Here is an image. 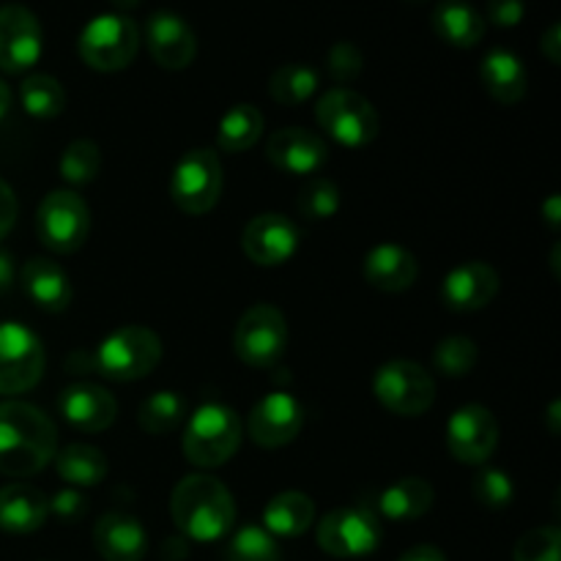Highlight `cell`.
<instances>
[{
  "instance_id": "obj_47",
  "label": "cell",
  "mask_w": 561,
  "mask_h": 561,
  "mask_svg": "<svg viewBox=\"0 0 561 561\" xmlns=\"http://www.w3.org/2000/svg\"><path fill=\"white\" fill-rule=\"evenodd\" d=\"M9 110H11V91H9V85L0 80V121L9 115Z\"/></svg>"
},
{
  "instance_id": "obj_44",
  "label": "cell",
  "mask_w": 561,
  "mask_h": 561,
  "mask_svg": "<svg viewBox=\"0 0 561 561\" xmlns=\"http://www.w3.org/2000/svg\"><path fill=\"white\" fill-rule=\"evenodd\" d=\"M540 47H542V53H546V58L551 60V64H559V60H561V31H559L557 22H553V25L546 31Z\"/></svg>"
},
{
  "instance_id": "obj_2",
  "label": "cell",
  "mask_w": 561,
  "mask_h": 561,
  "mask_svg": "<svg viewBox=\"0 0 561 561\" xmlns=\"http://www.w3.org/2000/svg\"><path fill=\"white\" fill-rule=\"evenodd\" d=\"M170 515L186 540L217 542L233 531L236 502L217 477L190 474L175 485Z\"/></svg>"
},
{
  "instance_id": "obj_17",
  "label": "cell",
  "mask_w": 561,
  "mask_h": 561,
  "mask_svg": "<svg viewBox=\"0 0 561 561\" xmlns=\"http://www.w3.org/2000/svg\"><path fill=\"white\" fill-rule=\"evenodd\" d=\"M146 44L151 58L162 69L181 71L192 66L197 55V38L190 22L173 11H153L146 22Z\"/></svg>"
},
{
  "instance_id": "obj_29",
  "label": "cell",
  "mask_w": 561,
  "mask_h": 561,
  "mask_svg": "<svg viewBox=\"0 0 561 561\" xmlns=\"http://www.w3.org/2000/svg\"><path fill=\"white\" fill-rule=\"evenodd\" d=\"M60 480L71 488H93L107 477V458L91 444H69L55 455Z\"/></svg>"
},
{
  "instance_id": "obj_40",
  "label": "cell",
  "mask_w": 561,
  "mask_h": 561,
  "mask_svg": "<svg viewBox=\"0 0 561 561\" xmlns=\"http://www.w3.org/2000/svg\"><path fill=\"white\" fill-rule=\"evenodd\" d=\"M329 75L334 77L337 82H351L362 75L365 69V58H362L359 47H354L351 42H340L334 44L332 53H329Z\"/></svg>"
},
{
  "instance_id": "obj_4",
  "label": "cell",
  "mask_w": 561,
  "mask_h": 561,
  "mask_svg": "<svg viewBox=\"0 0 561 561\" xmlns=\"http://www.w3.org/2000/svg\"><path fill=\"white\" fill-rule=\"evenodd\" d=\"M159 359H162L159 334L148 327L129 323V327L115 329L99 343L96 354H93V370L102 373L110 381L131 383L151 376Z\"/></svg>"
},
{
  "instance_id": "obj_24",
  "label": "cell",
  "mask_w": 561,
  "mask_h": 561,
  "mask_svg": "<svg viewBox=\"0 0 561 561\" xmlns=\"http://www.w3.org/2000/svg\"><path fill=\"white\" fill-rule=\"evenodd\" d=\"M433 502H436V491H433L431 482L422 480V477H400L398 482L378 493L370 507L378 518L403 524V520H416L431 513Z\"/></svg>"
},
{
  "instance_id": "obj_36",
  "label": "cell",
  "mask_w": 561,
  "mask_h": 561,
  "mask_svg": "<svg viewBox=\"0 0 561 561\" xmlns=\"http://www.w3.org/2000/svg\"><path fill=\"white\" fill-rule=\"evenodd\" d=\"M480 351H477L474 340L455 334V337H444L433 351V367L447 378H463L477 367Z\"/></svg>"
},
{
  "instance_id": "obj_31",
  "label": "cell",
  "mask_w": 561,
  "mask_h": 561,
  "mask_svg": "<svg viewBox=\"0 0 561 561\" xmlns=\"http://www.w3.org/2000/svg\"><path fill=\"white\" fill-rule=\"evenodd\" d=\"M318 85H321V77L312 66L285 64L268 80V96L285 107H296V104H305L307 99L316 96Z\"/></svg>"
},
{
  "instance_id": "obj_49",
  "label": "cell",
  "mask_w": 561,
  "mask_h": 561,
  "mask_svg": "<svg viewBox=\"0 0 561 561\" xmlns=\"http://www.w3.org/2000/svg\"><path fill=\"white\" fill-rule=\"evenodd\" d=\"M137 3H140V0H113L115 9H135Z\"/></svg>"
},
{
  "instance_id": "obj_20",
  "label": "cell",
  "mask_w": 561,
  "mask_h": 561,
  "mask_svg": "<svg viewBox=\"0 0 561 561\" xmlns=\"http://www.w3.org/2000/svg\"><path fill=\"white\" fill-rule=\"evenodd\" d=\"M499 294V272L482 261L455 266L442 283V299L453 312H477Z\"/></svg>"
},
{
  "instance_id": "obj_28",
  "label": "cell",
  "mask_w": 561,
  "mask_h": 561,
  "mask_svg": "<svg viewBox=\"0 0 561 561\" xmlns=\"http://www.w3.org/2000/svg\"><path fill=\"white\" fill-rule=\"evenodd\" d=\"M312 520H316V502L299 491L277 493L263 510V529L277 540L279 537L283 540L301 537L310 529Z\"/></svg>"
},
{
  "instance_id": "obj_27",
  "label": "cell",
  "mask_w": 561,
  "mask_h": 561,
  "mask_svg": "<svg viewBox=\"0 0 561 561\" xmlns=\"http://www.w3.org/2000/svg\"><path fill=\"white\" fill-rule=\"evenodd\" d=\"M433 31L453 47L471 49L485 36V16L463 0H442L433 9Z\"/></svg>"
},
{
  "instance_id": "obj_30",
  "label": "cell",
  "mask_w": 561,
  "mask_h": 561,
  "mask_svg": "<svg viewBox=\"0 0 561 561\" xmlns=\"http://www.w3.org/2000/svg\"><path fill=\"white\" fill-rule=\"evenodd\" d=\"M263 115L252 104H236L217 126V146L228 153H244L261 140Z\"/></svg>"
},
{
  "instance_id": "obj_16",
  "label": "cell",
  "mask_w": 561,
  "mask_h": 561,
  "mask_svg": "<svg viewBox=\"0 0 561 561\" xmlns=\"http://www.w3.org/2000/svg\"><path fill=\"white\" fill-rule=\"evenodd\" d=\"M301 233L296 222L285 214H257L250 219L241 236L244 255L257 266H283L299 252Z\"/></svg>"
},
{
  "instance_id": "obj_13",
  "label": "cell",
  "mask_w": 561,
  "mask_h": 561,
  "mask_svg": "<svg viewBox=\"0 0 561 561\" xmlns=\"http://www.w3.org/2000/svg\"><path fill=\"white\" fill-rule=\"evenodd\" d=\"M447 447L460 463H488L499 447V420L493 416V411L477 403L455 411L447 422Z\"/></svg>"
},
{
  "instance_id": "obj_39",
  "label": "cell",
  "mask_w": 561,
  "mask_h": 561,
  "mask_svg": "<svg viewBox=\"0 0 561 561\" xmlns=\"http://www.w3.org/2000/svg\"><path fill=\"white\" fill-rule=\"evenodd\" d=\"M477 502L485 510H504L513 504L515 499V485L510 480L507 471L502 469H482L474 477V485H471Z\"/></svg>"
},
{
  "instance_id": "obj_46",
  "label": "cell",
  "mask_w": 561,
  "mask_h": 561,
  "mask_svg": "<svg viewBox=\"0 0 561 561\" xmlns=\"http://www.w3.org/2000/svg\"><path fill=\"white\" fill-rule=\"evenodd\" d=\"M14 285V257L9 252H0V294Z\"/></svg>"
},
{
  "instance_id": "obj_6",
  "label": "cell",
  "mask_w": 561,
  "mask_h": 561,
  "mask_svg": "<svg viewBox=\"0 0 561 561\" xmlns=\"http://www.w3.org/2000/svg\"><path fill=\"white\" fill-rule=\"evenodd\" d=\"M77 49H80V58L85 60V66H91L93 71L113 75V71L126 69L137 58L140 27L126 14L93 16L82 27Z\"/></svg>"
},
{
  "instance_id": "obj_10",
  "label": "cell",
  "mask_w": 561,
  "mask_h": 561,
  "mask_svg": "<svg viewBox=\"0 0 561 561\" xmlns=\"http://www.w3.org/2000/svg\"><path fill=\"white\" fill-rule=\"evenodd\" d=\"M376 400L398 416H422L436 403V381L420 362L394 359L376 370Z\"/></svg>"
},
{
  "instance_id": "obj_42",
  "label": "cell",
  "mask_w": 561,
  "mask_h": 561,
  "mask_svg": "<svg viewBox=\"0 0 561 561\" xmlns=\"http://www.w3.org/2000/svg\"><path fill=\"white\" fill-rule=\"evenodd\" d=\"M526 5L524 0H491L488 3V16L491 22H496L499 27H513L524 20Z\"/></svg>"
},
{
  "instance_id": "obj_38",
  "label": "cell",
  "mask_w": 561,
  "mask_h": 561,
  "mask_svg": "<svg viewBox=\"0 0 561 561\" xmlns=\"http://www.w3.org/2000/svg\"><path fill=\"white\" fill-rule=\"evenodd\" d=\"M513 561H561V531L559 526L531 529L515 542Z\"/></svg>"
},
{
  "instance_id": "obj_48",
  "label": "cell",
  "mask_w": 561,
  "mask_h": 561,
  "mask_svg": "<svg viewBox=\"0 0 561 561\" xmlns=\"http://www.w3.org/2000/svg\"><path fill=\"white\" fill-rule=\"evenodd\" d=\"M546 214H548V222H551L553 228H557V225H559V195H551V197H548V203H546Z\"/></svg>"
},
{
  "instance_id": "obj_23",
  "label": "cell",
  "mask_w": 561,
  "mask_h": 561,
  "mask_svg": "<svg viewBox=\"0 0 561 561\" xmlns=\"http://www.w3.org/2000/svg\"><path fill=\"white\" fill-rule=\"evenodd\" d=\"M49 518V502L38 488L27 482H11L0 488V531L5 535H33Z\"/></svg>"
},
{
  "instance_id": "obj_12",
  "label": "cell",
  "mask_w": 561,
  "mask_h": 561,
  "mask_svg": "<svg viewBox=\"0 0 561 561\" xmlns=\"http://www.w3.org/2000/svg\"><path fill=\"white\" fill-rule=\"evenodd\" d=\"M44 345L25 323H0V394H22L42 381Z\"/></svg>"
},
{
  "instance_id": "obj_32",
  "label": "cell",
  "mask_w": 561,
  "mask_h": 561,
  "mask_svg": "<svg viewBox=\"0 0 561 561\" xmlns=\"http://www.w3.org/2000/svg\"><path fill=\"white\" fill-rule=\"evenodd\" d=\"M186 403L179 392L173 389H162V392L148 394L137 409V422L151 436H164V433L175 431L184 422Z\"/></svg>"
},
{
  "instance_id": "obj_11",
  "label": "cell",
  "mask_w": 561,
  "mask_h": 561,
  "mask_svg": "<svg viewBox=\"0 0 561 561\" xmlns=\"http://www.w3.org/2000/svg\"><path fill=\"white\" fill-rule=\"evenodd\" d=\"M88 230H91V211L77 192L55 190L38 203L36 233L47 250L71 255L85 244Z\"/></svg>"
},
{
  "instance_id": "obj_33",
  "label": "cell",
  "mask_w": 561,
  "mask_h": 561,
  "mask_svg": "<svg viewBox=\"0 0 561 561\" xmlns=\"http://www.w3.org/2000/svg\"><path fill=\"white\" fill-rule=\"evenodd\" d=\"M20 102L27 115L33 118H55L66 107V91L55 77L49 75H31L20 85Z\"/></svg>"
},
{
  "instance_id": "obj_35",
  "label": "cell",
  "mask_w": 561,
  "mask_h": 561,
  "mask_svg": "<svg viewBox=\"0 0 561 561\" xmlns=\"http://www.w3.org/2000/svg\"><path fill=\"white\" fill-rule=\"evenodd\" d=\"M102 173V148L93 140H75L60 153V175L75 186H85Z\"/></svg>"
},
{
  "instance_id": "obj_26",
  "label": "cell",
  "mask_w": 561,
  "mask_h": 561,
  "mask_svg": "<svg viewBox=\"0 0 561 561\" xmlns=\"http://www.w3.org/2000/svg\"><path fill=\"white\" fill-rule=\"evenodd\" d=\"M480 77L485 91L496 99L499 104H518L526 96L529 77H526L524 60L510 49H491L482 58Z\"/></svg>"
},
{
  "instance_id": "obj_19",
  "label": "cell",
  "mask_w": 561,
  "mask_h": 561,
  "mask_svg": "<svg viewBox=\"0 0 561 561\" xmlns=\"http://www.w3.org/2000/svg\"><path fill=\"white\" fill-rule=\"evenodd\" d=\"M58 411L71 427L82 433H102L118 416V403L99 383H71L58 394Z\"/></svg>"
},
{
  "instance_id": "obj_1",
  "label": "cell",
  "mask_w": 561,
  "mask_h": 561,
  "mask_svg": "<svg viewBox=\"0 0 561 561\" xmlns=\"http://www.w3.org/2000/svg\"><path fill=\"white\" fill-rule=\"evenodd\" d=\"M58 455V431L31 403H0V474L33 477Z\"/></svg>"
},
{
  "instance_id": "obj_41",
  "label": "cell",
  "mask_w": 561,
  "mask_h": 561,
  "mask_svg": "<svg viewBox=\"0 0 561 561\" xmlns=\"http://www.w3.org/2000/svg\"><path fill=\"white\" fill-rule=\"evenodd\" d=\"M47 502H49V515H55L58 520H66V524L82 518L88 507L85 496H82L80 491H75V488H64V491H58L55 496H47Z\"/></svg>"
},
{
  "instance_id": "obj_18",
  "label": "cell",
  "mask_w": 561,
  "mask_h": 561,
  "mask_svg": "<svg viewBox=\"0 0 561 561\" xmlns=\"http://www.w3.org/2000/svg\"><path fill=\"white\" fill-rule=\"evenodd\" d=\"M266 157L283 173L310 175L327 164L329 148L316 131L301 129V126H285L268 137Z\"/></svg>"
},
{
  "instance_id": "obj_3",
  "label": "cell",
  "mask_w": 561,
  "mask_h": 561,
  "mask_svg": "<svg viewBox=\"0 0 561 561\" xmlns=\"http://www.w3.org/2000/svg\"><path fill=\"white\" fill-rule=\"evenodd\" d=\"M241 433L244 427L230 405L203 403L186 422L181 447H184L186 460L197 469H219L239 453Z\"/></svg>"
},
{
  "instance_id": "obj_25",
  "label": "cell",
  "mask_w": 561,
  "mask_h": 561,
  "mask_svg": "<svg viewBox=\"0 0 561 561\" xmlns=\"http://www.w3.org/2000/svg\"><path fill=\"white\" fill-rule=\"evenodd\" d=\"M27 299L44 312H64L71 305V283L64 268L49 257H31L20 272Z\"/></svg>"
},
{
  "instance_id": "obj_45",
  "label": "cell",
  "mask_w": 561,
  "mask_h": 561,
  "mask_svg": "<svg viewBox=\"0 0 561 561\" xmlns=\"http://www.w3.org/2000/svg\"><path fill=\"white\" fill-rule=\"evenodd\" d=\"M398 561H447V557L436 546H416L405 551Z\"/></svg>"
},
{
  "instance_id": "obj_43",
  "label": "cell",
  "mask_w": 561,
  "mask_h": 561,
  "mask_svg": "<svg viewBox=\"0 0 561 561\" xmlns=\"http://www.w3.org/2000/svg\"><path fill=\"white\" fill-rule=\"evenodd\" d=\"M16 222V195L3 179H0V239L9 236V230Z\"/></svg>"
},
{
  "instance_id": "obj_22",
  "label": "cell",
  "mask_w": 561,
  "mask_h": 561,
  "mask_svg": "<svg viewBox=\"0 0 561 561\" xmlns=\"http://www.w3.org/2000/svg\"><path fill=\"white\" fill-rule=\"evenodd\" d=\"M362 274H365L367 285L381 294H403L416 283L420 263H416L414 252H409L405 247L378 244L367 252Z\"/></svg>"
},
{
  "instance_id": "obj_9",
  "label": "cell",
  "mask_w": 561,
  "mask_h": 561,
  "mask_svg": "<svg viewBox=\"0 0 561 561\" xmlns=\"http://www.w3.org/2000/svg\"><path fill=\"white\" fill-rule=\"evenodd\" d=\"M222 195V164L211 148H192L170 175V197L179 211L203 217L211 211Z\"/></svg>"
},
{
  "instance_id": "obj_37",
  "label": "cell",
  "mask_w": 561,
  "mask_h": 561,
  "mask_svg": "<svg viewBox=\"0 0 561 561\" xmlns=\"http://www.w3.org/2000/svg\"><path fill=\"white\" fill-rule=\"evenodd\" d=\"M296 208L305 219H329L340 211V190L329 179H312L310 184L301 186L296 197Z\"/></svg>"
},
{
  "instance_id": "obj_5",
  "label": "cell",
  "mask_w": 561,
  "mask_h": 561,
  "mask_svg": "<svg viewBox=\"0 0 561 561\" xmlns=\"http://www.w3.org/2000/svg\"><path fill=\"white\" fill-rule=\"evenodd\" d=\"M316 121L334 142L345 148L370 146L381 129L376 107L370 99L351 88H332L316 104Z\"/></svg>"
},
{
  "instance_id": "obj_7",
  "label": "cell",
  "mask_w": 561,
  "mask_h": 561,
  "mask_svg": "<svg viewBox=\"0 0 561 561\" xmlns=\"http://www.w3.org/2000/svg\"><path fill=\"white\" fill-rule=\"evenodd\" d=\"M381 518L370 504H351L327 513L318 524V546L334 559H365L381 546Z\"/></svg>"
},
{
  "instance_id": "obj_15",
  "label": "cell",
  "mask_w": 561,
  "mask_h": 561,
  "mask_svg": "<svg viewBox=\"0 0 561 561\" xmlns=\"http://www.w3.org/2000/svg\"><path fill=\"white\" fill-rule=\"evenodd\" d=\"M42 25L36 14L20 3L0 5V69L22 75L42 58Z\"/></svg>"
},
{
  "instance_id": "obj_21",
  "label": "cell",
  "mask_w": 561,
  "mask_h": 561,
  "mask_svg": "<svg viewBox=\"0 0 561 561\" xmlns=\"http://www.w3.org/2000/svg\"><path fill=\"white\" fill-rule=\"evenodd\" d=\"M93 546L104 561H142L148 553V535L131 515L107 513L93 526Z\"/></svg>"
},
{
  "instance_id": "obj_8",
  "label": "cell",
  "mask_w": 561,
  "mask_h": 561,
  "mask_svg": "<svg viewBox=\"0 0 561 561\" xmlns=\"http://www.w3.org/2000/svg\"><path fill=\"white\" fill-rule=\"evenodd\" d=\"M288 348V323L274 305H255L239 318L233 332V351L247 367L272 370Z\"/></svg>"
},
{
  "instance_id": "obj_34",
  "label": "cell",
  "mask_w": 561,
  "mask_h": 561,
  "mask_svg": "<svg viewBox=\"0 0 561 561\" xmlns=\"http://www.w3.org/2000/svg\"><path fill=\"white\" fill-rule=\"evenodd\" d=\"M225 561H283L277 537L263 526H241L225 546Z\"/></svg>"
},
{
  "instance_id": "obj_14",
  "label": "cell",
  "mask_w": 561,
  "mask_h": 561,
  "mask_svg": "<svg viewBox=\"0 0 561 561\" xmlns=\"http://www.w3.org/2000/svg\"><path fill=\"white\" fill-rule=\"evenodd\" d=\"M305 427V409L290 392H268L252 405L247 433L263 449H279L294 442Z\"/></svg>"
}]
</instances>
